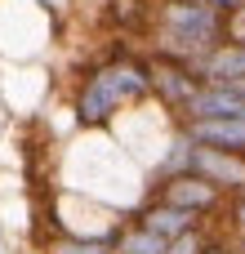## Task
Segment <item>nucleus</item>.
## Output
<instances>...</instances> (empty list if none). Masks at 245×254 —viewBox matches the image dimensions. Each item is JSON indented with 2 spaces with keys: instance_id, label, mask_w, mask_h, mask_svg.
I'll use <instances>...</instances> for the list:
<instances>
[{
  "instance_id": "nucleus-2",
  "label": "nucleus",
  "mask_w": 245,
  "mask_h": 254,
  "mask_svg": "<svg viewBox=\"0 0 245 254\" xmlns=\"http://www.w3.org/2000/svg\"><path fill=\"white\" fill-rule=\"evenodd\" d=\"M232 36V13L201 4V0H156V18H152V49L196 63L201 54H210L214 45H223Z\"/></svg>"
},
{
  "instance_id": "nucleus-9",
  "label": "nucleus",
  "mask_w": 245,
  "mask_h": 254,
  "mask_svg": "<svg viewBox=\"0 0 245 254\" xmlns=\"http://www.w3.org/2000/svg\"><path fill=\"white\" fill-rule=\"evenodd\" d=\"M112 237H80V232H54L45 254H112Z\"/></svg>"
},
{
  "instance_id": "nucleus-5",
  "label": "nucleus",
  "mask_w": 245,
  "mask_h": 254,
  "mask_svg": "<svg viewBox=\"0 0 245 254\" xmlns=\"http://www.w3.org/2000/svg\"><path fill=\"white\" fill-rule=\"evenodd\" d=\"M192 174L210 179V183H214L219 192H228V196L245 192V156L241 152H223V147L196 143V147H192Z\"/></svg>"
},
{
  "instance_id": "nucleus-1",
  "label": "nucleus",
  "mask_w": 245,
  "mask_h": 254,
  "mask_svg": "<svg viewBox=\"0 0 245 254\" xmlns=\"http://www.w3.org/2000/svg\"><path fill=\"white\" fill-rule=\"evenodd\" d=\"M152 98V63L129 45H112L98 63L85 67L71 94V116L80 129H107L121 112Z\"/></svg>"
},
{
  "instance_id": "nucleus-12",
  "label": "nucleus",
  "mask_w": 245,
  "mask_h": 254,
  "mask_svg": "<svg viewBox=\"0 0 245 254\" xmlns=\"http://www.w3.org/2000/svg\"><path fill=\"white\" fill-rule=\"evenodd\" d=\"M201 4H214V9H223V13H241L245 0H201Z\"/></svg>"
},
{
  "instance_id": "nucleus-13",
  "label": "nucleus",
  "mask_w": 245,
  "mask_h": 254,
  "mask_svg": "<svg viewBox=\"0 0 245 254\" xmlns=\"http://www.w3.org/2000/svg\"><path fill=\"white\" fill-rule=\"evenodd\" d=\"M232 36L245 40V9H241V13H232Z\"/></svg>"
},
{
  "instance_id": "nucleus-15",
  "label": "nucleus",
  "mask_w": 245,
  "mask_h": 254,
  "mask_svg": "<svg viewBox=\"0 0 245 254\" xmlns=\"http://www.w3.org/2000/svg\"><path fill=\"white\" fill-rule=\"evenodd\" d=\"M223 254H245V241L241 246H223Z\"/></svg>"
},
{
  "instance_id": "nucleus-14",
  "label": "nucleus",
  "mask_w": 245,
  "mask_h": 254,
  "mask_svg": "<svg viewBox=\"0 0 245 254\" xmlns=\"http://www.w3.org/2000/svg\"><path fill=\"white\" fill-rule=\"evenodd\" d=\"M205 254H223V241H210V246H205Z\"/></svg>"
},
{
  "instance_id": "nucleus-7",
  "label": "nucleus",
  "mask_w": 245,
  "mask_h": 254,
  "mask_svg": "<svg viewBox=\"0 0 245 254\" xmlns=\"http://www.w3.org/2000/svg\"><path fill=\"white\" fill-rule=\"evenodd\" d=\"M134 223H143V228H152L156 237L174 241V237H183V232L201 228L205 219H201V214H192V210H179V205H170V201L147 196V205H138V210H134Z\"/></svg>"
},
{
  "instance_id": "nucleus-16",
  "label": "nucleus",
  "mask_w": 245,
  "mask_h": 254,
  "mask_svg": "<svg viewBox=\"0 0 245 254\" xmlns=\"http://www.w3.org/2000/svg\"><path fill=\"white\" fill-rule=\"evenodd\" d=\"M112 254H121V250H116V246H112Z\"/></svg>"
},
{
  "instance_id": "nucleus-3",
  "label": "nucleus",
  "mask_w": 245,
  "mask_h": 254,
  "mask_svg": "<svg viewBox=\"0 0 245 254\" xmlns=\"http://www.w3.org/2000/svg\"><path fill=\"white\" fill-rule=\"evenodd\" d=\"M147 63H152V98L161 103V112H170L174 121L183 116V107L192 103V94L201 89V76H196V67L192 63H183V58H170V54H147Z\"/></svg>"
},
{
  "instance_id": "nucleus-6",
  "label": "nucleus",
  "mask_w": 245,
  "mask_h": 254,
  "mask_svg": "<svg viewBox=\"0 0 245 254\" xmlns=\"http://www.w3.org/2000/svg\"><path fill=\"white\" fill-rule=\"evenodd\" d=\"M187 129L192 143L205 147H223V152H241L245 156V116H196V121H179Z\"/></svg>"
},
{
  "instance_id": "nucleus-10",
  "label": "nucleus",
  "mask_w": 245,
  "mask_h": 254,
  "mask_svg": "<svg viewBox=\"0 0 245 254\" xmlns=\"http://www.w3.org/2000/svg\"><path fill=\"white\" fill-rule=\"evenodd\" d=\"M165 237H156L152 228H143V223H125L121 232H116V250L121 254H165Z\"/></svg>"
},
{
  "instance_id": "nucleus-8",
  "label": "nucleus",
  "mask_w": 245,
  "mask_h": 254,
  "mask_svg": "<svg viewBox=\"0 0 245 254\" xmlns=\"http://www.w3.org/2000/svg\"><path fill=\"white\" fill-rule=\"evenodd\" d=\"M192 67H196L201 80H245V40L228 36L223 45H214L210 54H201Z\"/></svg>"
},
{
  "instance_id": "nucleus-17",
  "label": "nucleus",
  "mask_w": 245,
  "mask_h": 254,
  "mask_svg": "<svg viewBox=\"0 0 245 254\" xmlns=\"http://www.w3.org/2000/svg\"><path fill=\"white\" fill-rule=\"evenodd\" d=\"M0 254H4V250H0Z\"/></svg>"
},
{
  "instance_id": "nucleus-4",
  "label": "nucleus",
  "mask_w": 245,
  "mask_h": 254,
  "mask_svg": "<svg viewBox=\"0 0 245 254\" xmlns=\"http://www.w3.org/2000/svg\"><path fill=\"white\" fill-rule=\"evenodd\" d=\"M152 196L156 201H170V205H179V210H192V214H201V219H210L214 210H223V196L228 192H219L210 179H201V174H174V179H161V183H152Z\"/></svg>"
},
{
  "instance_id": "nucleus-11",
  "label": "nucleus",
  "mask_w": 245,
  "mask_h": 254,
  "mask_svg": "<svg viewBox=\"0 0 245 254\" xmlns=\"http://www.w3.org/2000/svg\"><path fill=\"white\" fill-rule=\"evenodd\" d=\"M205 246H210V232H205V223H201V228L174 237V241L165 246V254H205Z\"/></svg>"
}]
</instances>
